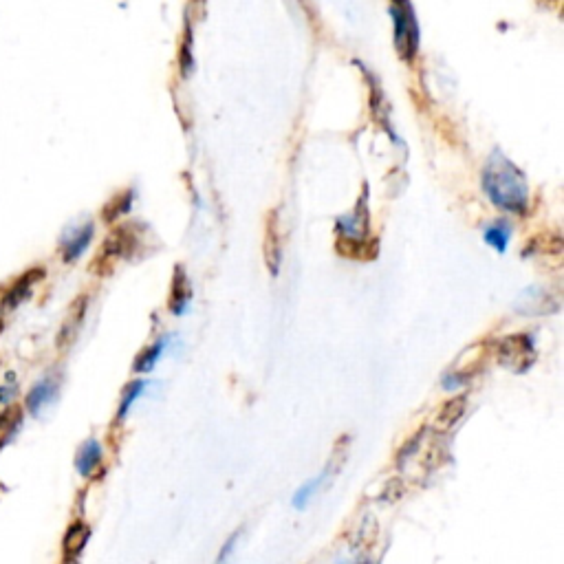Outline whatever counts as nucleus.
Wrapping results in <instances>:
<instances>
[{"label":"nucleus","instance_id":"nucleus-12","mask_svg":"<svg viewBox=\"0 0 564 564\" xmlns=\"http://www.w3.org/2000/svg\"><path fill=\"white\" fill-rule=\"evenodd\" d=\"M192 300V287H190V278L186 274V269L181 265L175 267V278H172V291H170V313L172 316H183L188 311Z\"/></svg>","mask_w":564,"mask_h":564},{"label":"nucleus","instance_id":"nucleus-6","mask_svg":"<svg viewBox=\"0 0 564 564\" xmlns=\"http://www.w3.org/2000/svg\"><path fill=\"white\" fill-rule=\"evenodd\" d=\"M93 236H95V225L91 219L80 225L67 227L64 234L60 236V256L64 263H75V260L86 252V247L91 245Z\"/></svg>","mask_w":564,"mask_h":564},{"label":"nucleus","instance_id":"nucleus-1","mask_svg":"<svg viewBox=\"0 0 564 564\" xmlns=\"http://www.w3.org/2000/svg\"><path fill=\"white\" fill-rule=\"evenodd\" d=\"M483 190L496 208L512 214H525L529 205V186L523 172L501 150H494L483 168Z\"/></svg>","mask_w":564,"mask_h":564},{"label":"nucleus","instance_id":"nucleus-17","mask_svg":"<svg viewBox=\"0 0 564 564\" xmlns=\"http://www.w3.org/2000/svg\"><path fill=\"white\" fill-rule=\"evenodd\" d=\"M25 408L14 406L9 408L3 417H0V450H3L9 441L16 437V432L23 426Z\"/></svg>","mask_w":564,"mask_h":564},{"label":"nucleus","instance_id":"nucleus-26","mask_svg":"<svg viewBox=\"0 0 564 564\" xmlns=\"http://www.w3.org/2000/svg\"><path fill=\"white\" fill-rule=\"evenodd\" d=\"M357 564H371V562H368V560H364V562H357Z\"/></svg>","mask_w":564,"mask_h":564},{"label":"nucleus","instance_id":"nucleus-10","mask_svg":"<svg viewBox=\"0 0 564 564\" xmlns=\"http://www.w3.org/2000/svg\"><path fill=\"white\" fill-rule=\"evenodd\" d=\"M86 309H89V296L75 298V302L69 307L67 318H64L62 327H60V331H58V349H60V351L71 349L73 342L78 340L80 329H82V324H84Z\"/></svg>","mask_w":564,"mask_h":564},{"label":"nucleus","instance_id":"nucleus-23","mask_svg":"<svg viewBox=\"0 0 564 564\" xmlns=\"http://www.w3.org/2000/svg\"><path fill=\"white\" fill-rule=\"evenodd\" d=\"M16 397H18V386L16 384L0 386V417H3L9 408L16 406Z\"/></svg>","mask_w":564,"mask_h":564},{"label":"nucleus","instance_id":"nucleus-18","mask_svg":"<svg viewBox=\"0 0 564 564\" xmlns=\"http://www.w3.org/2000/svg\"><path fill=\"white\" fill-rule=\"evenodd\" d=\"M483 238H485V243L494 247L496 252H505L507 245H509V238H512V225H509L507 221H494L492 225H487L485 227V232H483Z\"/></svg>","mask_w":564,"mask_h":564},{"label":"nucleus","instance_id":"nucleus-24","mask_svg":"<svg viewBox=\"0 0 564 564\" xmlns=\"http://www.w3.org/2000/svg\"><path fill=\"white\" fill-rule=\"evenodd\" d=\"M238 542V534H234L230 540L225 542V547L221 549V553H219V560H216V564H225L227 562V558H230V553L234 551V545Z\"/></svg>","mask_w":564,"mask_h":564},{"label":"nucleus","instance_id":"nucleus-22","mask_svg":"<svg viewBox=\"0 0 564 564\" xmlns=\"http://www.w3.org/2000/svg\"><path fill=\"white\" fill-rule=\"evenodd\" d=\"M192 45V36H190V25L186 27V40H183V45H181V73L183 75H190L192 73V67H194V62H192V53H190V47Z\"/></svg>","mask_w":564,"mask_h":564},{"label":"nucleus","instance_id":"nucleus-8","mask_svg":"<svg viewBox=\"0 0 564 564\" xmlns=\"http://www.w3.org/2000/svg\"><path fill=\"white\" fill-rule=\"evenodd\" d=\"M514 311L523 313V316H549V313L558 311V300L545 287H529L518 296Z\"/></svg>","mask_w":564,"mask_h":564},{"label":"nucleus","instance_id":"nucleus-4","mask_svg":"<svg viewBox=\"0 0 564 564\" xmlns=\"http://www.w3.org/2000/svg\"><path fill=\"white\" fill-rule=\"evenodd\" d=\"M496 357L505 368L514 373H525L536 362V344L531 333L507 335L496 346Z\"/></svg>","mask_w":564,"mask_h":564},{"label":"nucleus","instance_id":"nucleus-7","mask_svg":"<svg viewBox=\"0 0 564 564\" xmlns=\"http://www.w3.org/2000/svg\"><path fill=\"white\" fill-rule=\"evenodd\" d=\"M47 278V269L45 267H31L27 269L23 276H18L14 280V285L7 289V294L3 296V309L5 311H16L25 300L31 298V291Z\"/></svg>","mask_w":564,"mask_h":564},{"label":"nucleus","instance_id":"nucleus-25","mask_svg":"<svg viewBox=\"0 0 564 564\" xmlns=\"http://www.w3.org/2000/svg\"><path fill=\"white\" fill-rule=\"evenodd\" d=\"M5 331V320H3V313H0V333Z\"/></svg>","mask_w":564,"mask_h":564},{"label":"nucleus","instance_id":"nucleus-14","mask_svg":"<svg viewBox=\"0 0 564 564\" xmlns=\"http://www.w3.org/2000/svg\"><path fill=\"white\" fill-rule=\"evenodd\" d=\"M91 538V529L82 520H75V523L67 529V534L62 538V551H64V558L73 560L78 558L82 549L86 547V542Z\"/></svg>","mask_w":564,"mask_h":564},{"label":"nucleus","instance_id":"nucleus-15","mask_svg":"<svg viewBox=\"0 0 564 564\" xmlns=\"http://www.w3.org/2000/svg\"><path fill=\"white\" fill-rule=\"evenodd\" d=\"M465 408H468V397L465 395H457L448 399L446 404L441 406V410L437 412V428L439 430H450L459 423V419L465 415Z\"/></svg>","mask_w":564,"mask_h":564},{"label":"nucleus","instance_id":"nucleus-9","mask_svg":"<svg viewBox=\"0 0 564 564\" xmlns=\"http://www.w3.org/2000/svg\"><path fill=\"white\" fill-rule=\"evenodd\" d=\"M58 393H60V379L58 377L47 375V377L38 379V382L31 386V390L27 393L25 410L29 412L31 417H38L42 410L51 406L53 401L58 399Z\"/></svg>","mask_w":564,"mask_h":564},{"label":"nucleus","instance_id":"nucleus-3","mask_svg":"<svg viewBox=\"0 0 564 564\" xmlns=\"http://www.w3.org/2000/svg\"><path fill=\"white\" fill-rule=\"evenodd\" d=\"M395 25V49L401 60L412 62L419 51V23L410 3H393L388 7Z\"/></svg>","mask_w":564,"mask_h":564},{"label":"nucleus","instance_id":"nucleus-2","mask_svg":"<svg viewBox=\"0 0 564 564\" xmlns=\"http://www.w3.org/2000/svg\"><path fill=\"white\" fill-rule=\"evenodd\" d=\"M139 232L137 225H122L115 227V230L106 236V241L102 243L100 254L95 256L91 271L97 276L111 274V269L115 267L117 260H126L133 256L139 249Z\"/></svg>","mask_w":564,"mask_h":564},{"label":"nucleus","instance_id":"nucleus-20","mask_svg":"<svg viewBox=\"0 0 564 564\" xmlns=\"http://www.w3.org/2000/svg\"><path fill=\"white\" fill-rule=\"evenodd\" d=\"M146 386H148L146 379H135V382H130V384L122 390V401H119L117 421H122V419L128 415L130 408H133V404L139 399V395L146 390Z\"/></svg>","mask_w":564,"mask_h":564},{"label":"nucleus","instance_id":"nucleus-16","mask_svg":"<svg viewBox=\"0 0 564 564\" xmlns=\"http://www.w3.org/2000/svg\"><path fill=\"white\" fill-rule=\"evenodd\" d=\"M133 201H135V190L128 188L113 194L111 199L106 201V205L102 208V221L104 223H115L119 216H124L133 208Z\"/></svg>","mask_w":564,"mask_h":564},{"label":"nucleus","instance_id":"nucleus-13","mask_svg":"<svg viewBox=\"0 0 564 564\" xmlns=\"http://www.w3.org/2000/svg\"><path fill=\"white\" fill-rule=\"evenodd\" d=\"M102 465V446L97 439H89L82 443V448L75 454V470H78L84 479L95 474V470Z\"/></svg>","mask_w":564,"mask_h":564},{"label":"nucleus","instance_id":"nucleus-21","mask_svg":"<svg viewBox=\"0 0 564 564\" xmlns=\"http://www.w3.org/2000/svg\"><path fill=\"white\" fill-rule=\"evenodd\" d=\"M324 479H327V472H322L320 476H316V479H311L305 485H300V490L294 494V501H291V503H294V507L305 509L307 503L313 498V494L320 490V485L324 483Z\"/></svg>","mask_w":564,"mask_h":564},{"label":"nucleus","instance_id":"nucleus-19","mask_svg":"<svg viewBox=\"0 0 564 564\" xmlns=\"http://www.w3.org/2000/svg\"><path fill=\"white\" fill-rule=\"evenodd\" d=\"M166 346H168V338H161V340H157L153 346H148V349L141 351L139 357L135 360L133 371H135V373H150V371H153L155 364L159 362V357L164 355Z\"/></svg>","mask_w":564,"mask_h":564},{"label":"nucleus","instance_id":"nucleus-5","mask_svg":"<svg viewBox=\"0 0 564 564\" xmlns=\"http://www.w3.org/2000/svg\"><path fill=\"white\" fill-rule=\"evenodd\" d=\"M340 232V243H364L368 236V227H371V216H368V205H366V192L362 199L357 201L355 210L346 216H340L335 223Z\"/></svg>","mask_w":564,"mask_h":564},{"label":"nucleus","instance_id":"nucleus-11","mask_svg":"<svg viewBox=\"0 0 564 564\" xmlns=\"http://www.w3.org/2000/svg\"><path fill=\"white\" fill-rule=\"evenodd\" d=\"M263 254H265V263L271 271V276H278L280 265H282V236H280V219H278L276 210L267 216Z\"/></svg>","mask_w":564,"mask_h":564}]
</instances>
